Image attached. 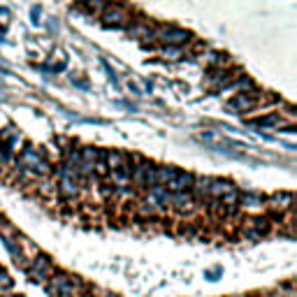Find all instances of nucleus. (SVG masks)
<instances>
[{"mask_svg":"<svg viewBox=\"0 0 297 297\" xmlns=\"http://www.w3.org/2000/svg\"><path fill=\"white\" fill-rule=\"evenodd\" d=\"M153 40L160 42L163 47H183L190 40V33L183 31V28H176V26H160L153 31Z\"/></svg>","mask_w":297,"mask_h":297,"instance_id":"f257e3e1","label":"nucleus"},{"mask_svg":"<svg viewBox=\"0 0 297 297\" xmlns=\"http://www.w3.org/2000/svg\"><path fill=\"white\" fill-rule=\"evenodd\" d=\"M26 272H28V276H31L33 281L47 283L49 276L54 274V265H51V258H47V255H42V253H37L35 258H33V260L28 262Z\"/></svg>","mask_w":297,"mask_h":297,"instance_id":"f03ea898","label":"nucleus"},{"mask_svg":"<svg viewBox=\"0 0 297 297\" xmlns=\"http://www.w3.org/2000/svg\"><path fill=\"white\" fill-rule=\"evenodd\" d=\"M105 26H112V28H121L130 21V14H128V7L123 5H105L103 14H100Z\"/></svg>","mask_w":297,"mask_h":297,"instance_id":"7ed1b4c3","label":"nucleus"},{"mask_svg":"<svg viewBox=\"0 0 297 297\" xmlns=\"http://www.w3.org/2000/svg\"><path fill=\"white\" fill-rule=\"evenodd\" d=\"M258 105H260V93L258 91L255 93H237L230 103H228V110L246 114V112H253Z\"/></svg>","mask_w":297,"mask_h":297,"instance_id":"20e7f679","label":"nucleus"},{"mask_svg":"<svg viewBox=\"0 0 297 297\" xmlns=\"http://www.w3.org/2000/svg\"><path fill=\"white\" fill-rule=\"evenodd\" d=\"M167 207H174L179 214H190L197 209V200L190 193H170V205Z\"/></svg>","mask_w":297,"mask_h":297,"instance_id":"39448f33","label":"nucleus"},{"mask_svg":"<svg viewBox=\"0 0 297 297\" xmlns=\"http://www.w3.org/2000/svg\"><path fill=\"white\" fill-rule=\"evenodd\" d=\"M237 77H239V74L232 72V70H219V67H216V70L207 77V84L219 91V88H228V86H230Z\"/></svg>","mask_w":297,"mask_h":297,"instance_id":"423d86ee","label":"nucleus"},{"mask_svg":"<svg viewBox=\"0 0 297 297\" xmlns=\"http://www.w3.org/2000/svg\"><path fill=\"white\" fill-rule=\"evenodd\" d=\"M262 205H265V197L260 193H239V200H237V207L244 212H260Z\"/></svg>","mask_w":297,"mask_h":297,"instance_id":"0eeeda50","label":"nucleus"},{"mask_svg":"<svg viewBox=\"0 0 297 297\" xmlns=\"http://www.w3.org/2000/svg\"><path fill=\"white\" fill-rule=\"evenodd\" d=\"M232 190H237L232 181H225V179H212V181H209V190H207V195H209L212 200H221V197H225V195L232 193Z\"/></svg>","mask_w":297,"mask_h":297,"instance_id":"6e6552de","label":"nucleus"},{"mask_svg":"<svg viewBox=\"0 0 297 297\" xmlns=\"http://www.w3.org/2000/svg\"><path fill=\"white\" fill-rule=\"evenodd\" d=\"M190 186H193V174H190V172H176V176L165 188H167L170 193H188Z\"/></svg>","mask_w":297,"mask_h":297,"instance_id":"1a4fd4ad","label":"nucleus"},{"mask_svg":"<svg viewBox=\"0 0 297 297\" xmlns=\"http://www.w3.org/2000/svg\"><path fill=\"white\" fill-rule=\"evenodd\" d=\"M56 193L61 195V197H65V200H72V197H77L79 193V183L74 176H61L58 179V183H56Z\"/></svg>","mask_w":297,"mask_h":297,"instance_id":"9d476101","label":"nucleus"},{"mask_svg":"<svg viewBox=\"0 0 297 297\" xmlns=\"http://www.w3.org/2000/svg\"><path fill=\"white\" fill-rule=\"evenodd\" d=\"M269 209L272 212H292V195L290 193H279L274 195V197H269Z\"/></svg>","mask_w":297,"mask_h":297,"instance_id":"9b49d317","label":"nucleus"},{"mask_svg":"<svg viewBox=\"0 0 297 297\" xmlns=\"http://www.w3.org/2000/svg\"><path fill=\"white\" fill-rule=\"evenodd\" d=\"M209 181H212L209 176H193V186H190L188 193L193 195L195 200H202L207 195V190H209Z\"/></svg>","mask_w":297,"mask_h":297,"instance_id":"f8f14e48","label":"nucleus"},{"mask_svg":"<svg viewBox=\"0 0 297 297\" xmlns=\"http://www.w3.org/2000/svg\"><path fill=\"white\" fill-rule=\"evenodd\" d=\"M105 163H107V170L114 172V170H121L128 165V156L121 151H107V158H105Z\"/></svg>","mask_w":297,"mask_h":297,"instance_id":"ddd939ff","label":"nucleus"},{"mask_svg":"<svg viewBox=\"0 0 297 297\" xmlns=\"http://www.w3.org/2000/svg\"><path fill=\"white\" fill-rule=\"evenodd\" d=\"M176 172L179 170H176V167H170V165H167V167H156V186L165 188L176 176Z\"/></svg>","mask_w":297,"mask_h":297,"instance_id":"4468645a","label":"nucleus"},{"mask_svg":"<svg viewBox=\"0 0 297 297\" xmlns=\"http://www.w3.org/2000/svg\"><path fill=\"white\" fill-rule=\"evenodd\" d=\"M255 126L258 128H269V126H281V116L279 114H269V116H262V119H255Z\"/></svg>","mask_w":297,"mask_h":297,"instance_id":"2eb2a0df","label":"nucleus"},{"mask_svg":"<svg viewBox=\"0 0 297 297\" xmlns=\"http://www.w3.org/2000/svg\"><path fill=\"white\" fill-rule=\"evenodd\" d=\"M12 285H14V279L5 272V269H3V267H0V292L12 290Z\"/></svg>","mask_w":297,"mask_h":297,"instance_id":"dca6fc26","label":"nucleus"},{"mask_svg":"<svg viewBox=\"0 0 297 297\" xmlns=\"http://www.w3.org/2000/svg\"><path fill=\"white\" fill-rule=\"evenodd\" d=\"M163 54H165V58H172V61H176V58H181L183 47H163Z\"/></svg>","mask_w":297,"mask_h":297,"instance_id":"f3484780","label":"nucleus"},{"mask_svg":"<svg viewBox=\"0 0 297 297\" xmlns=\"http://www.w3.org/2000/svg\"><path fill=\"white\" fill-rule=\"evenodd\" d=\"M0 225H3V216H0Z\"/></svg>","mask_w":297,"mask_h":297,"instance_id":"a211bd4d","label":"nucleus"}]
</instances>
